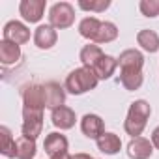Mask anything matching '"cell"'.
Returning a JSON list of instances; mask_svg holds the SVG:
<instances>
[{
  "label": "cell",
  "mask_w": 159,
  "mask_h": 159,
  "mask_svg": "<svg viewBox=\"0 0 159 159\" xmlns=\"http://www.w3.org/2000/svg\"><path fill=\"white\" fill-rule=\"evenodd\" d=\"M152 144H153L155 150H159V125L152 131Z\"/></svg>",
  "instance_id": "4316f807"
},
{
  "label": "cell",
  "mask_w": 159,
  "mask_h": 159,
  "mask_svg": "<svg viewBox=\"0 0 159 159\" xmlns=\"http://www.w3.org/2000/svg\"><path fill=\"white\" fill-rule=\"evenodd\" d=\"M152 114V107L146 99H135L129 109H127V116L124 120V129L127 135H131V139L140 137L148 120Z\"/></svg>",
  "instance_id": "6da1fadb"
},
{
  "label": "cell",
  "mask_w": 159,
  "mask_h": 159,
  "mask_svg": "<svg viewBox=\"0 0 159 159\" xmlns=\"http://www.w3.org/2000/svg\"><path fill=\"white\" fill-rule=\"evenodd\" d=\"M23 109L43 111L45 109V90L43 84H28L23 88Z\"/></svg>",
  "instance_id": "5b68a950"
},
{
  "label": "cell",
  "mask_w": 159,
  "mask_h": 159,
  "mask_svg": "<svg viewBox=\"0 0 159 159\" xmlns=\"http://www.w3.org/2000/svg\"><path fill=\"white\" fill-rule=\"evenodd\" d=\"M139 10L144 17H157L159 15V0H140Z\"/></svg>",
  "instance_id": "d4e9b609"
},
{
  "label": "cell",
  "mask_w": 159,
  "mask_h": 159,
  "mask_svg": "<svg viewBox=\"0 0 159 159\" xmlns=\"http://www.w3.org/2000/svg\"><path fill=\"white\" fill-rule=\"evenodd\" d=\"M96 144H98V150L103 152L105 155H116L122 150V140L116 133H105L96 140Z\"/></svg>",
  "instance_id": "e0dca14e"
},
{
  "label": "cell",
  "mask_w": 159,
  "mask_h": 159,
  "mask_svg": "<svg viewBox=\"0 0 159 159\" xmlns=\"http://www.w3.org/2000/svg\"><path fill=\"white\" fill-rule=\"evenodd\" d=\"M127 155L129 159H150L153 153V144L152 140L144 137H135L127 142Z\"/></svg>",
  "instance_id": "8fae6325"
},
{
  "label": "cell",
  "mask_w": 159,
  "mask_h": 159,
  "mask_svg": "<svg viewBox=\"0 0 159 159\" xmlns=\"http://www.w3.org/2000/svg\"><path fill=\"white\" fill-rule=\"evenodd\" d=\"M58 41V32L54 26L51 25H39L36 30H34V45L41 51H47V49H52Z\"/></svg>",
  "instance_id": "9c48e42d"
},
{
  "label": "cell",
  "mask_w": 159,
  "mask_h": 159,
  "mask_svg": "<svg viewBox=\"0 0 159 159\" xmlns=\"http://www.w3.org/2000/svg\"><path fill=\"white\" fill-rule=\"evenodd\" d=\"M43 129V111H30V109H23V137L28 139H38L41 135Z\"/></svg>",
  "instance_id": "277c9868"
},
{
  "label": "cell",
  "mask_w": 159,
  "mask_h": 159,
  "mask_svg": "<svg viewBox=\"0 0 159 159\" xmlns=\"http://www.w3.org/2000/svg\"><path fill=\"white\" fill-rule=\"evenodd\" d=\"M47 8V0H21L19 13L26 23H39Z\"/></svg>",
  "instance_id": "52a82bcc"
},
{
  "label": "cell",
  "mask_w": 159,
  "mask_h": 159,
  "mask_svg": "<svg viewBox=\"0 0 159 159\" xmlns=\"http://www.w3.org/2000/svg\"><path fill=\"white\" fill-rule=\"evenodd\" d=\"M103 54H105V52L101 51L99 45H96V43H88V45H84V47L81 49V52H79V60L83 62L84 67H94V66L101 60Z\"/></svg>",
  "instance_id": "ac0fdd59"
},
{
  "label": "cell",
  "mask_w": 159,
  "mask_h": 159,
  "mask_svg": "<svg viewBox=\"0 0 159 159\" xmlns=\"http://www.w3.org/2000/svg\"><path fill=\"white\" fill-rule=\"evenodd\" d=\"M51 122L60 131H67V129H71L75 125L77 116H75V111L73 109H69V107L64 105V107H60V109H56V111L51 112Z\"/></svg>",
  "instance_id": "4fadbf2b"
},
{
  "label": "cell",
  "mask_w": 159,
  "mask_h": 159,
  "mask_svg": "<svg viewBox=\"0 0 159 159\" xmlns=\"http://www.w3.org/2000/svg\"><path fill=\"white\" fill-rule=\"evenodd\" d=\"M75 23V8L69 2H56L49 10V25L56 30H66Z\"/></svg>",
  "instance_id": "3957f363"
},
{
  "label": "cell",
  "mask_w": 159,
  "mask_h": 159,
  "mask_svg": "<svg viewBox=\"0 0 159 159\" xmlns=\"http://www.w3.org/2000/svg\"><path fill=\"white\" fill-rule=\"evenodd\" d=\"M103 21H99L98 17H84L81 23H79V34H81L84 39H90L94 41L98 32H99V26H101Z\"/></svg>",
  "instance_id": "7402d4cb"
},
{
  "label": "cell",
  "mask_w": 159,
  "mask_h": 159,
  "mask_svg": "<svg viewBox=\"0 0 159 159\" xmlns=\"http://www.w3.org/2000/svg\"><path fill=\"white\" fill-rule=\"evenodd\" d=\"M43 148H45V152H47L51 157H54V155L67 153L69 142H67L66 135H62V133H56V131H54V133H49V135L45 137Z\"/></svg>",
  "instance_id": "5bb4252c"
},
{
  "label": "cell",
  "mask_w": 159,
  "mask_h": 159,
  "mask_svg": "<svg viewBox=\"0 0 159 159\" xmlns=\"http://www.w3.org/2000/svg\"><path fill=\"white\" fill-rule=\"evenodd\" d=\"M36 152H38V146L34 139H28V137L17 139V153H15L17 159H34Z\"/></svg>",
  "instance_id": "cb8c5ba5"
},
{
  "label": "cell",
  "mask_w": 159,
  "mask_h": 159,
  "mask_svg": "<svg viewBox=\"0 0 159 159\" xmlns=\"http://www.w3.org/2000/svg\"><path fill=\"white\" fill-rule=\"evenodd\" d=\"M118 38V26L111 21H103L101 26H99V32L94 39L96 45H105V43H111Z\"/></svg>",
  "instance_id": "603a6c76"
},
{
  "label": "cell",
  "mask_w": 159,
  "mask_h": 159,
  "mask_svg": "<svg viewBox=\"0 0 159 159\" xmlns=\"http://www.w3.org/2000/svg\"><path fill=\"white\" fill-rule=\"evenodd\" d=\"M118 66L120 69H127V71H142L144 54L137 49H125L118 56Z\"/></svg>",
  "instance_id": "7c38bea8"
},
{
  "label": "cell",
  "mask_w": 159,
  "mask_h": 159,
  "mask_svg": "<svg viewBox=\"0 0 159 159\" xmlns=\"http://www.w3.org/2000/svg\"><path fill=\"white\" fill-rule=\"evenodd\" d=\"M0 153L4 157H15L17 153V140L13 139L10 127H0Z\"/></svg>",
  "instance_id": "d6986e66"
},
{
  "label": "cell",
  "mask_w": 159,
  "mask_h": 159,
  "mask_svg": "<svg viewBox=\"0 0 159 159\" xmlns=\"http://www.w3.org/2000/svg\"><path fill=\"white\" fill-rule=\"evenodd\" d=\"M73 159H94V157H92L90 153H75Z\"/></svg>",
  "instance_id": "83f0119b"
},
{
  "label": "cell",
  "mask_w": 159,
  "mask_h": 159,
  "mask_svg": "<svg viewBox=\"0 0 159 159\" xmlns=\"http://www.w3.org/2000/svg\"><path fill=\"white\" fill-rule=\"evenodd\" d=\"M2 36H4L6 41H11L15 45H25V43L30 41V30L21 21H8L4 25Z\"/></svg>",
  "instance_id": "8992f818"
},
{
  "label": "cell",
  "mask_w": 159,
  "mask_h": 159,
  "mask_svg": "<svg viewBox=\"0 0 159 159\" xmlns=\"http://www.w3.org/2000/svg\"><path fill=\"white\" fill-rule=\"evenodd\" d=\"M120 83L125 90L129 92H135L142 86L144 83V75L142 71H127V69H122L120 71Z\"/></svg>",
  "instance_id": "ffe728a7"
},
{
  "label": "cell",
  "mask_w": 159,
  "mask_h": 159,
  "mask_svg": "<svg viewBox=\"0 0 159 159\" xmlns=\"http://www.w3.org/2000/svg\"><path fill=\"white\" fill-rule=\"evenodd\" d=\"M137 43L146 51V52H157L159 51V36L153 30H140L137 34Z\"/></svg>",
  "instance_id": "44dd1931"
},
{
  "label": "cell",
  "mask_w": 159,
  "mask_h": 159,
  "mask_svg": "<svg viewBox=\"0 0 159 159\" xmlns=\"http://www.w3.org/2000/svg\"><path fill=\"white\" fill-rule=\"evenodd\" d=\"M81 131H83L84 137L94 139V140H98L99 137H103L107 133L105 131V122L98 114H84L83 120H81Z\"/></svg>",
  "instance_id": "30bf717a"
},
{
  "label": "cell",
  "mask_w": 159,
  "mask_h": 159,
  "mask_svg": "<svg viewBox=\"0 0 159 159\" xmlns=\"http://www.w3.org/2000/svg\"><path fill=\"white\" fill-rule=\"evenodd\" d=\"M116 67H118V58H114L111 54H103L101 60L92 69H94V73H96V77L99 79V81H107V79H111L114 75Z\"/></svg>",
  "instance_id": "9a60e30c"
},
{
  "label": "cell",
  "mask_w": 159,
  "mask_h": 159,
  "mask_svg": "<svg viewBox=\"0 0 159 159\" xmlns=\"http://www.w3.org/2000/svg\"><path fill=\"white\" fill-rule=\"evenodd\" d=\"M111 6V0H94V2H79V8L84 10V11H96V13H101L105 11L107 8Z\"/></svg>",
  "instance_id": "484cf974"
},
{
  "label": "cell",
  "mask_w": 159,
  "mask_h": 159,
  "mask_svg": "<svg viewBox=\"0 0 159 159\" xmlns=\"http://www.w3.org/2000/svg\"><path fill=\"white\" fill-rule=\"evenodd\" d=\"M43 90H45V107L51 112L66 105V88L64 86L51 81V83L43 84Z\"/></svg>",
  "instance_id": "ba28073f"
},
{
  "label": "cell",
  "mask_w": 159,
  "mask_h": 159,
  "mask_svg": "<svg viewBox=\"0 0 159 159\" xmlns=\"http://www.w3.org/2000/svg\"><path fill=\"white\" fill-rule=\"evenodd\" d=\"M51 159H73V155H69V153H62V155H54V157H51Z\"/></svg>",
  "instance_id": "f1b7e54d"
},
{
  "label": "cell",
  "mask_w": 159,
  "mask_h": 159,
  "mask_svg": "<svg viewBox=\"0 0 159 159\" xmlns=\"http://www.w3.org/2000/svg\"><path fill=\"white\" fill-rule=\"evenodd\" d=\"M23 52H21V45H15L11 41L2 39L0 41V62L4 66H13L21 60Z\"/></svg>",
  "instance_id": "2e32d148"
},
{
  "label": "cell",
  "mask_w": 159,
  "mask_h": 159,
  "mask_svg": "<svg viewBox=\"0 0 159 159\" xmlns=\"http://www.w3.org/2000/svg\"><path fill=\"white\" fill-rule=\"evenodd\" d=\"M99 83V79L96 77L92 67H77L73 69L67 77H66V92H69L71 96H83L90 90H94Z\"/></svg>",
  "instance_id": "7a4b0ae2"
}]
</instances>
